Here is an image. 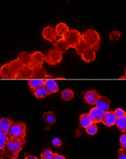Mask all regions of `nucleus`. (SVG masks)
Listing matches in <instances>:
<instances>
[{
    "mask_svg": "<svg viewBox=\"0 0 126 159\" xmlns=\"http://www.w3.org/2000/svg\"><path fill=\"white\" fill-rule=\"evenodd\" d=\"M25 139H9L3 148L2 159H10L17 158L18 154L25 144Z\"/></svg>",
    "mask_w": 126,
    "mask_h": 159,
    "instance_id": "1",
    "label": "nucleus"
},
{
    "mask_svg": "<svg viewBox=\"0 0 126 159\" xmlns=\"http://www.w3.org/2000/svg\"><path fill=\"white\" fill-rule=\"evenodd\" d=\"M81 41L87 45L89 48L94 51H98L100 47L101 38L97 30L93 29H89L81 34Z\"/></svg>",
    "mask_w": 126,
    "mask_h": 159,
    "instance_id": "2",
    "label": "nucleus"
},
{
    "mask_svg": "<svg viewBox=\"0 0 126 159\" xmlns=\"http://www.w3.org/2000/svg\"><path fill=\"white\" fill-rule=\"evenodd\" d=\"M9 139H25L26 135V126L22 122H15L7 133Z\"/></svg>",
    "mask_w": 126,
    "mask_h": 159,
    "instance_id": "3",
    "label": "nucleus"
},
{
    "mask_svg": "<svg viewBox=\"0 0 126 159\" xmlns=\"http://www.w3.org/2000/svg\"><path fill=\"white\" fill-rule=\"evenodd\" d=\"M63 38L68 43L70 48H75L79 42L81 41V34L77 30L75 29H69L68 31L66 33V34L63 35Z\"/></svg>",
    "mask_w": 126,
    "mask_h": 159,
    "instance_id": "4",
    "label": "nucleus"
},
{
    "mask_svg": "<svg viewBox=\"0 0 126 159\" xmlns=\"http://www.w3.org/2000/svg\"><path fill=\"white\" fill-rule=\"evenodd\" d=\"M45 62L49 65H57L62 61V54L55 48L48 50L46 53L44 54Z\"/></svg>",
    "mask_w": 126,
    "mask_h": 159,
    "instance_id": "5",
    "label": "nucleus"
},
{
    "mask_svg": "<svg viewBox=\"0 0 126 159\" xmlns=\"http://www.w3.org/2000/svg\"><path fill=\"white\" fill-rule=\"evenodd\" d=\"M42 37L44 39L48 42H53L57 38V35L55 31L54 28L51 26L45 27L42 31Z\"/></svg>",
    "mask_w": 126,
    "mask_h": 159,
    "instance_id": "6",
    "label": "nucleus"
},
{
    "mask_svg": "<svg viewBox=\"0 0 126 159\" xmlns=\"http://www.w3.org/2000/svg\"><path fill=\"white\" fill-rule=\"evenodd\" d=\"M100 95L96 90L92 89L84 94V100L89 105H95Z\"/></svg>",
    "mask_w": 126,
    "mask_h": 159,
    "instance_id": "7",
    "label": "nucleus"
},
{
    "mask_svg": "<svg viewBox=\"0 0 126 159\" xmlns=\"http://www.w3.org/2000/svg\"><path fill=\"white\" fill-rule=\"evenodd\" d=\"M88 114L90 116L92 120H93V123L97 124L102 122L104 112L102 110H101L99 108H97V107H93L90 109Z\"/></svg>",
    "mask_w": 126,
    "mask_h": 159,
    "instance_id": "8",
    "label": "nucleus"
},
{
    "mask_svg": "<svg viewBox=\"0 0 126 159\" xmlns=\"http://www.w3.org/2000/svg\"><path fill=\"white\" fill-rule=\"evenodd\" d=\"M53 44L55 47V49L60 52L61 54L65 53L70 48L68 43H67L66 39L63 38H61L59 39H56V40L53 42Z\"/></svg>",
    "mask_w": 126,
    "mask_h": 159,
    "instance_id": "9",
    "label": "nucleus"
},
{
    "mask_svg": "<svg viewBox=\"0 0 126 159\" xmlns=\"http://www.w3.org/2000/svg\"><path fill=\"white\" fill-rule=\"evenodd\" d=\"M97 108L102 110L103 112L108 111L110 109V100L106 96H101L95 104Z\"/></svg>",
    "mask_w": 126,
    "mask_h": 159,
    "instance_id": "10",
    "label": "nucleus"
},
{
    "mask_svg": "<svg viewBox=\"0 0 126 159\" xmlns=\"http://www.w3.org/2000/svg\"><path fill=\"white\" fill-rule=\"evenodd\" d=\"M117 118L116 117L114 111H106L104 112V116L103 118V123L107 127H112L115 125Z\"/></svg>",
    "mask_w": 126,
    "mask_h": 159,
    "instance_id": "11",
    "label": "nucleus"
},
{
    "mask_svg": "<svg viewBox=\"0 0 126 159\" xmlns=\"http://www.w3.org/2000/svg\"><path fill=\"white\" fill-rule=\"evenodd\" d=\"M44 85L46 89L48 95L57 93L59 90V87L58 86L57 82L53 79L45 80Z\"/></svg>",
    "mask_w": 126,
    "mask_h": 159,
    "instance_id": "12",
    "label": "nucleus"
},
{
    "mask_svg": "<svg viewBox=\"0 0 126 159\" xmlns=\"http://www.w3.org/2000/svg\"><path fill=\"white\" fill-rule=\"evenodd\" d=\"M45 62L44 54L40 51H35L32 53V63L36 66H42Z\"/></svg>",
    "mask_w": 126,
    "mask_h": 159,
    "instance_id": "13",
    "label": "nucleus"
},
{
    "mask_svg": "<svg viewBox=\"0 0 126 159\" xmlns=\"http://www.w3.org/2000/svg\"><path fill=\"white\" fill-rule=\"evenodd\" d=\"M82 60L85 62H92L96 58V51H94L93 48H88L83 54L81 55Z\"/></svg>",
    "mask_w": 126,
    "mask_h": 159,
    "instance_id": "14",
    "label": "nucleus"
},
{
    "mask_svg": "<svg viewBox=\"0 0 126 159\" xmlns=\"http://www.w3.org/2000/svg\"><path fill=\"white\" fill-rule=\"evenodd\" d=\"M13 123V121L8 118H2L0 119V131L8 133Z\"/></svg>",
    "mask_w": 126,
    "mask_h": 159,
    "instance_id": "15",
    "label": "nucleus"
},
{
    "mask_svg": "<svg viewBox=\"0 0 126 159\" xmlns=\"http://www.w3.org/2000/svg\"><path fill=\"white\" fill-rule=\"evenodd\" d=\"M54 29L57 36L63 38V35L66 34V33L69 30V27L66 23L61 22L57 24Z\"/></svg>",
    "mask_w": 126,
    "mask_h": 159,
    "instance_id": "16",
    "label": "nucleus"
},
{
    "mask_svg": "<svg viewBox=\"0 0 126 159\" xmlns=\"http://www.w3.org/2000/svg\"><path fill=\"white\" fill-rule=\"evenodd\" d=\"M32 92L33 93L34 96H35L37 98L39 99L44 98H46L47 96H48V93L44 85L37 88L35 89H33L32 91Z\"/></svg>",
    "mask_w": 126,
    "mask_h": 159,
    "instance_id": "17",
    "label": "nucleus"
},
{
    "mask_svg": "<svg viewBox=\"0 0 126 159\" xmlns=\"http://www.w3.org/2000/svg\"><path fill=\"white\" fill-rule=\"evenodd\" d=\"M43 118H44L46 123L50 125H54L56 123L57 120L56 116H55L54 113L53 111H48L44 113V115H43Z\"/></svg>",
    "mask_w": 126,
    "mask_h": 159,
    "instance_id": "18",
    "label": "nucleus"
},
{
    "mask_svg": "<svg viewBox=\"0 0 126 159\" xmlns=\"http://www.w3.org/2000/svg\"><path fill=\"white\" fill-rule=\"evenodd\" d=\"M79 123L82 127L86 128L93 123V121L88 114H83L79 117Z\"/></svg>",
    "mask_w": 126,
    "mask_h": 159,
    "instance_id": "19",
    "label": "nucleus"
},
{
    "mask_svg": "<svg viewBox=\"0 0 126 159\" xmlns=\"http://www.w3.org/2000/svg\"><path fill=\"white\" fill-rule=\"evenodd\" d=\"M45 80H39V79H33L29 80L28 81V84L30 88V90L33 91V89L38 88L41 86H43L44 84Z\"/></svg>",
    "mask_w": 126,
    "mask_h": 159,
    "instance_id": "20",
    "label": "nucleus"
},
{
    "mask_svg": "<svg viewBox=\"0 0 126 159\" xmlns=\"http://www.w3.org/2000/svg\"><path fill=\"white\" fill-rule=\"evenodd\" d=\"M61 98L65 100V101H70L75 96V93L73 92V91L70 89H65L61 92Z\"/></svg>",
    "mask_w": 126,
    "mask_h": 159,
    "instance_id": "21",
    "label": "nucleus"
},
{
    "mask_svg": "<svg viewBox=\"0 0 126 159\" xmlns=\"http://www.w3.org/2000/svg\"><path fill=\"white\" fill-rule=\"evenodd\" d=\"M115 125L120 131L125 133L126 131V117L117 118Z\"/></svg>",
    "mask_w": 126,
    "mask_h": 159,
    "instance_id": "22",
    "label": "nucleus"
},
{
    "mask_svg": "<svg viewBox=\"0 0 126 159\" xmlns=\"http://www.w3.org/2000/svg\"><path fill=\"white\" fill-rule=\"evenodd\" d=\"M8 139L9 137L8 134L0 131V149H2L4 148L6 143H7Z\"/></svg>",
    "mask_w": 126,
    "mask_h": 159,
    "instance_id": "23",
    "label": "nucleus"
},
{
    "mask_svg": "<svg viewBox=\"0 0 126 159\" xmlns=\"http://www.w3.org/2000/svg\"><path fill=\"white\" fill-rule=\"evenodd\" d=\"M88 48V47H87V45L85 44L83 41H81L79 43V44L76 47L75 51L76 52V53L79 55V56H81L83 53H84V52Z\"/></svg>",
    "mask_w": 126,
    "mask_h": 159,
    "instance_id": "24",
    "label": "nucleus"
},
{
    "mask_svg": "<svg viewBox=\"0 0 126 159\" xmlns=\"http://www.w3.org/2000/svg\"><path fill=\"white\" fill-rule=\"evenodd\" d=\"M54 153L49 149H44L41 154V157L42 159H54Z\"/></svg>",
    "mask_w": 126,
    "mask_h": 159,
    "instance_id": "25",
    "label": "nucleus"
},
{
    "mask_svg": "<svg viewBox=\"0 0 126 159\" xmlns=\"http://www.w3.org/2000/svg\"><path fill=\"white\" fill-rule=\"evenodd\" d=\"M85 131L89 134V135L93 136L95 135L98 132V127L96 125V124L93 123L90 125H89L88 127L85 128Z\"/></svg>",
    "mask_w": 126,
    "mask_h": 159,
    "instance_id": "26",
    "label": "nucleus"
},
{
    "mask_svg": "<svg viewBox=\"0 0 126 159\" xmlns=\"http://www.w3.org/2000/svg\"><path fill=\"white\" fill-rule=\"evenodd\" d=\"M121 36V33L118 30H114L110 33V39L112 41H117Z\"/></svg>",
    "mask_w": 126,
    "mask_h": 159,
    "instance_id": "27",
    "label": "nucleus"
},
{
    "mask_svg": "<svg viewBox=\"0 0 126 159\" xmlns=\"http://www.w3.org/2000/svg\"><path fill=\"white\" fill-rule=\"evenodd\" d=\"M114 113H115L116 117L117 118H123V117H126L125 111H124V110H123L121 108L116 109V110H115V111H114Z\"/></svg>",
    "mask_w": 126,
    "mask_h": 159,
    "instance_id": "28",
    "label": "nucleus"
},
{
    "mask_svg": "<svg viewBox=\"0 0 126 159\" xmlns=\"http://www.w3.org/2000/svg\"><path fill=\"white\" fill-rule=\"evenodd\" d=\"M126 149H119L118 153V158L116 159H126Z\"/></svg>",
    "mask_w": 126,
    "mask_h": 159,
    "instance_id": "29",
    "label": "nucleus"
},
{
    "mask_svg": "<svg viewBox=\"0 0 126 159\" xmlns=\"http://www.w3.org/2000/svg\"><path fill=\"white\" fill-rule=\"evenodd\" d=\"M120 144H121V148L123 149H126V134L124 133L119 138Z\"/></svg>",
    "mask_w": 126,
    "mask_h": 159,
    "instance_id": "30",
    "label": "nucleus"
},
{
    "mask_svg": "<svg viewBox=\"0 0 126 159\" xmlns=\"http://www.w3.org/2000/svg\"><path fill=\"white\" fill-rule=\"evenodd\" d=\"M52 143H53V145L54 147H56V148H59L62 144V141H61V140L59 139V138H54Z\"/></svg>",
    "mask_w": 126,
    "mask_h": 159,
    "instance_id": "31",
    "label": "nucleus"
},
{
    "mask_svg": "<svg viewBox=\"0 0 126 159\" xmlns=\"http://www.w3.org/2000/svg\"><path fill=\"white\" fill-rule=\"evenodd\" d=\"M54 159H66V158L62 155H60V154H57V153H54Z\"/></svg>",
    "mask_w": 126,
    "mask_h": 159,
    "instance_id": "32",
    "label": "nucleus"
},
{
    "mask_svg": "<svg viewBox=\"0 0 126 159\" xmlns=\"http://www.w3.org/2000/svg\"><path fill=\"white\" fill-rule=\"evenodd\" d=\"M25 159H38L37 157H34V156H30V155H26V157Z\"/></svg>",
    "mask_w": 126,
    "mask_h": 159,
    "instance_id": "33",
    "label": "nucleus"
},
{
    "mask_svg": "<svg viewBox=\"0 0 126 159\" xmlns=\"http://www.w3.org/2000/svg\"><path fill=\"white\" fill-rule=\"evenodd\" d=\"M10 159H18L17 158H10Z\"/></svg>",
    "mask_w": 126,
    "mask_h": 159,
    "instance_id": "34",
    "label": "nucleus"
}]
</instances>
